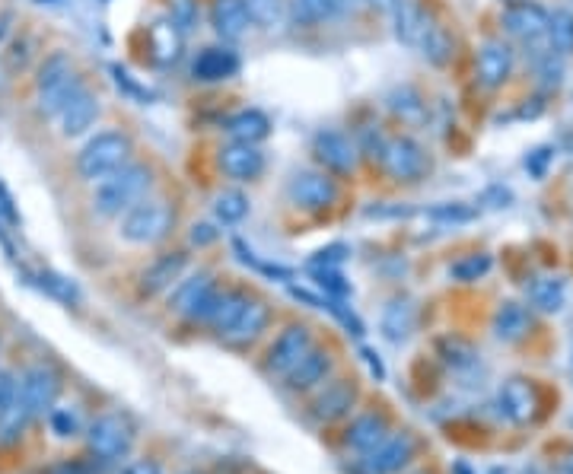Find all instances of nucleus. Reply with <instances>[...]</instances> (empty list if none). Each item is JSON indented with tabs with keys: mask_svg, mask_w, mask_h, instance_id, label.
I'll list each match as a JSON object with an SVG mask.
<instances>
[{
	"mask_svg": "<svg viewBox=\"0 0 573 474\" xmlns=\"http://www.w3.org/2000/svg\"><path fill=\"white\" fill-rule=\"evenodd\" d=\"M379 163L395 182H418L427 169V156H424L418 140L398 134V137H386V144H382V153H379Z\"/></svg>",
	"mask_w": 573,
	"mask_h": 474,
	"instance_id": "6e6552de",
	"label": "nucleus"
},
{
	"mask_svg": "<svg viewBox=\"0 0 573 474\" xmlns=\"http://www.w3.org/2000/svg\"><path fill=\"white\" fill-rule=\"evenodd\" d=\"M392 13H395V35H398V42L418 48L421 39H424V32L430 29L433 20L418 4H414V0H398V4L392 7Z\"/></svg>",
	"mask_w": 573,
	"mask_h": 474,
	"instance_id": "4be33fe9",
	"label": "nucleus"
},
{
	"mask_svg": "<svg viewBox=\"0 0 573 474\" xmlns=\"http://www.w3.org/2000/svg\"><path fill=\"white\" fill-rule=\"evenodd\" d=\"M414 436L411 433H389L376 449L363 452L360 459V471L363 474H395L402 471L411 459H414Z\"/></svg>",
	"mask_w": 573,
	"mask_h": 474,
	"instance_id": "9b49d317",
	"label": "nucleus"
},
{
	"mask_svg": "<svg viewBox=\"0 0 573 474\" xmlns=\"http://www.w3.org/2000/svg\"><path fill=\"white\" fill-rule=\"evenodd\" d=\"M287 198L293 207L319 214L338 201V182L328 172H297L287 182Z\"/></svg>",
	"mask_w": 573,
	"mask_h": 474,
	"instance_id": "1a4fd4ad",
	"label": "nucleus"
},
{
	"mask_svg": "<svg viewBox=\"0 0 573 474\" xmlns=\"http://www.w3.org/2000/svg\"><path fill=\"white\" fill-rule=\"evenodd\" d=\"M0 220L13 223V226L20 223V214H16V207H13V195H10L4 185H0Z\"/></svg>",
	"mask_w": 573,
	"mask_h": 474,
	"instance_id": "de8ad7c7",
	"label": "nucleus"
},
{
	"mask_svg": "<svg viewBox=\"0 0 573 474\" xmlns=\"http://www.w3.org/2000/svg\"><path fill=\"white\" fill-rule=\"evenodd\" d=\"M414 325H418V309L408 300V296H395L386 303L379 319V331L386 335L392 344H402L414 335Z\"/></svg>",
	"mask_w": 573,
	"mask_h": 474,
	"instance_id": "a211bd4d",
	"label": "nucleus"
},
{
	"mask_svg": "<svg viewBox=\"0 0 573 474\" xmlns=\"http://www.w3.org/2000/svg\"><path fill=\"white\" fill-rule=\"evenodd\" d=\"M185 271V255L182 252H172V255H160L153 265L141 274V290L147 296L153 293H163L166 287H172V280H179Z\"/></svg>",
	"mask_w": 573,
	"mask_h": 474,
	"instance_id": "393cba45",
	"label": "nucleus"
},
{
	"mask_svg": "<svg viewBox=\"0 0 573 474\" xmlns=\"http://www.w3.org/2000/svg\"><path fill=\"white\" fill-rule=\"evenodd\" d=\"M217 300H220V293L214 290V277L201 271L195 277L179 280L176 290L169 293V309L191 322H211Z\"/></svg>",
	"mask_w": 573,
	"mask_h": 474,
	"instance_id": "39448f33",
	"label": "nucleus"
},
{
	"mask_svg": "<svg viewBox=\"0 0 573 474\" xmlns=\"http://www.w3.org/2000/svg\"><path fill=\"white\" fill-rule=\"evenodd\" d=\"M316 347L312 344V335L306 325H290L281 331V338H277L268 350V373L287 379L293 370H297V363L309 354V350Z\"/></svg>",
	"mask_w": 573,
	"mask_h": 474,
	"instance_id": "f8f14e48",
	"label": "nucleus"
},
{
	"mask_svg": "<svg viewBox=\"0 0 573 474\" xmlns=\"http://www.w3.org/2000/svg\"><path fill=\"white\" fill-rule=\"evenodd\" d=\"M150 45H153V55L160 64H172L179 58V48H182V29L172 23V20H160L153 23L150 29Z\"/></svg>",
	"mask_w": 573,
	"mask_h": 474,
	"instance_id": "7c9ffc66",
	"label": "nucleus"
},
{
	"mask_svg": "<svg viewBox=\"0 0 573 474\" xmlns=\"http://www.w3.org/2000/svg\"><path fill=\"white\" fill-rule=\"evenodd\" d=\"M211 23H214L220 39H227V42L242 39L246 29H249L246 4H242V0H217L214 10H211Z\"/></svg>",
	"mask_w": 573,
	"mask_h": 474,
	"instance_id": "b1692460",
	"label": "nucleus"
},
{
	"mask_svg": "<svg viewBox=\"0 0 573 474\" xmlns=\"http://www.w3.org/2000/svg\"><path fill=\"white\" fill-rule=\"evenodd\" d=\"M293 20L303 26H316L325 20H335V16L344 10V0H290Z\"/></svg>",
	"mask_w": 573,
	"mask_h": 474,
	"instance_id": "2f4dec72",
	"label": "nucleus"
},
{
	"mask_svg": "<svg viewBox=\"0 0 573 474\" xmlns=\"http://www.w3.org/2000/svg\"><path fill=\"white\" fill-rule=\"evenodd\" d=\"M440 357L453 373H468V370H475V366H478V350L468 341H462V338H443L440 341Z\"/></svg>",
	"mask_w": 573,
	"mask_h": 474,
	"instance_id": "72a5a7b5",
	"label": "nucleus"
},
{
	"mask_svg": "<svg viewBox=\"0 0 573 474\" xmlns=\"http://www.w3.org/2000/svg\"><path fill=\"white\" fill-rule=\"evenodd\" d=\"M548 160H551V150H548V147H542V150H535V153L529 156V160H526V169L535 175V179H542Z\"/></svg>",
	"mask_w": 573,
	"mask_h": 474,
	"instance_id": "09e8293b",
	"label": "nucleus"
},
{
	"mask_svg": "<svg viewBox=\"0 0 573 474\" xmlns=\"http://www.w3.org/2000/svg\"><path fill=\"white\" fill-rule=\"evenodd\" d=\"M176 223V210L166 201H141L121 220V239L131 245H156L163 242Z\"/></svg>",
	"mask_w": 573,
	"mask_h": 474,
	"instance_id": "20e7f679",
	"label": "nucleus"
},
{
	"mask_svg": "<svg viewBox=\"0 0 573 474\" xmlns=\"http://www.w3.org/2000/svg\"><path fill=\"white\" fill-rule=\"evenodd\" d=\"M112 77H115V86H118V90H125L131 99H137V102H150V99H153V93H150V90H144V86L137 83L125 67L112 64Z\"/></svg>",
	"mask_w": 573,
	"mask_h": 474,
	"instance_id": "c03bdc74",
	"label": "nucleus"
},
{
	"mask_svg": "<svg viewBox=\"0 0 573 474\" xmlns=\"http://www.w3.org/2000/svg\"><path fill=\"white\" fill-rule=\"evenodd\" d=\"M389 436V420L382 414H360L347 430V446L357 452H370Z\"/></svg>",
	"mask_w": 573,
	"mask_h": 474,
	"instance_id": "a878e982",
	"label": "nucleus"
},
{
	"mask_svg": "<svg viewBox=\"0 0 573 474\" xmlns=\"http://www.w3.org/2000/svg\"><path fill=\"white\" fill-rule=\"evenodd\" d=\"M389 109L402 121H408V125H421L424 115H427L421 93L411 90V86H398V90L389 93Z\"/></svg>",
	"mask_w": 573,
	"mask_h": 474,
	"instance_id": "473e14b6",
	"label": "nucleus"
},
{
	"mask_svg": "<svg viewBox=\"0 0 573 474\" xmlns=\"http://www.w3.org/2000/svg\"><path fill=\"white\" fill-rule=\"evenodd\" d=\"M220 233L214 230L211 223H195L191 226V245H211Z\"/></svg>",
	"mask_w": 573,
	"mask_h": 474,
	"instance_id": "8fccbe9b",
	"label": "nucleus"
},
{
	"mask_svg": "<svg viewBox=\"0 0 573 474\" xmlns=\"http://www.w3.org/2000/svg\"><path fill=\"white\" fill-rule=\"evenodd\" d=\"M354 401H357L354 385L344 382V379H335L316 395V401H312V414H316V420H325V424H328V420H338V417H344L347 411H351Z\"/></svg>",
	"mask_w": 573,
	"mask_h": 474,
	"instance_id": "aec40b11",
	"label": "nucleus"
},
{
	"mask_svg": "<svg viewBox=\"0 0 573 474\" xmlns=\"http://www.w3.org/2000/svg\"><path fill=\"white\" fill-rule=\"evenodd\" d=\"M32 284H36L42 293H48L51 300H58V303H67V306H77L83 300V290L74 277H67V274H58V271H39V274H32Z\"/></svg>",
	"mask_w": 573,
	"mask_h": 474,
	"instance_id": "c85d7f7f",
	"label": "nucleus"
},
{
	"mask_svg": "<svg viewBox=\"0 0 573 474\" xmlns=\"http://www.w3.org/2000/svg\"><path fill=\"white\" fill-rule=\"evenodd\" d=\"M421 474H427V471H421Z\"/></svg>",
	"mask_w": 573,
	"mask_h": 474,
	"instance_id": "13d9d810",
	"label": "nucleus"
},
{
	"mask_svg": "<svg viewBox=\"0 0 573 474\" xmlns=\"http://www.w3.org/2000/svg\"><path fill=\"white\" fill-rule=\"evenodd\" d=\"M347 255H351V249L341 245V242H335V245H328V249H319L316 258L309 261V268H338Z\"/></svg>",
	"mask_w": 573,
	"mask_h": 474,
	"instance_id": "a18cd8bd",
	"label": "nucleus"
},
{
	"mask_svg": "<svg viewBox=\"0 0 573 474\" xmlns=\"http://www.w3.org/2000/svg\"><path fill=\"white\" fill-rule=\"evenodd\" d=\"M131 140L121 131H102L93 140H86V147L77 153V169L86 182H102L121 166H128Z\"/></svg>",
	"mask_w": 573,
	"mask_h": 474,
	"instance_id": "f03ea898",
	"label": "nucleus"
},
{
	"mask_svg": "<svg viewBox=\"0 0 573 474\" xmlns=\"http://www.w3.org/2000/svg\"><path fill=\"white\" fill-rule=\"evenodd\" d=\"M456 474H472V471H468V465H465V462H456Z\"/></svg>",
	"mask_w": 573,
	"mask_h": 474,
	"instance_id": "6e6d98bb",
	"label": "nucleus"
},
{
	"mask_svg": "<svg viewBox=\"0 0 573 474\" xmlns=\"http://www.w3.org/2000/svg\"><path fill=\"white\" fill-rule=\"evenodd\" d=\"M367 4L376 7V10H392V7L398 4V0H367Z\"/></svg>",
	"mask_w": 573,
	"mask_h": 474,
	"instance_id": "5fc2aeb1",
	"label": "nucleus"
},
{
	"mask_svg": "<svg viewBox=\"0 0 573 474\" xmlns=\"http://www.w3.org/2000/svg\"><path fill=\"white\" fill-rule=\"evenodd\" d=\"M328 370H332V357H328V350L312 347L309 354L297 363V370L287 376V385L293 392H309V389H316L319 382H325Z\"/></svg>",
	"mask_w": 573,
	"mask_h": 474,
	"instance_id": "5701e85b",
	"label": "nucleus"
},
{
	"mask_svg": "<svg viewBox=\"0 0 573 474\" xmlns=\"http://www.w3.org/2000/svg\"><path fill=\"white\" fill-rule=\"evenodd\" d=\"M418 48L424 51V58L430 64H437V67H443L449 58H453V39H449V32L443 26H437V23H430V29L424 32V39H421Z\"/></svg>",
	"mask_w": 573,
	"mask_h": 474,
	"instance_id": "c9c22d12",
	"label": "nucleus"
},
{
	"mask_svg": "<svg viewBox=\"0 0 573 474\" xmlns=\"http://www.w3.org/2000/svg\"><path fill=\"white\" fill-rule=\"evenodd\" d=\"M249 13V23H255L258 29H274L281 23L284 13V0H242Z\"/></svg>",
	"mask_w": 573,
	"mask_h": 474,
	"instance_id": "58836bf2",
	"label": "nucleus"
},
{
	"mask_svg": "<svg viewBox=\"0 0 573 474\" xmlns=\"http://www.w3.org/2000/svg\"><path fill=\"white\" fill-rule=\"evenodd\" d=\"M58 118H61L64 137H77V134H83L86 128H93V121L99 118V99H96L90 90H86V86H80L77 96L64 105Z\"/></svg>",
	"mask_w": 573,
	"mask_h": 474,
	"instance_id": "412c9836",
	"label": "nucleus"
},
{
	"mask_svg": "<svg viewBox=\"0 0 573 474\" xmlns=\"http://www.w3.org/2000/svg\"><path fill=\"white\" fill-rule=\"evenodd\" d=\"M268 319H271V312L262 300H252L249 296V303L242 306V312L236 315V322L223 331V341H230V344H252L262 331L268 328Z\"/></svg>",
	"mask_w": 573,
	"mask_h": 474,
	"instance_id": "6ab92c4d",
	"label": "nucleus"
},
{
	"mask_svg": "<svg viewBox=\"0 0 573 474\" xmlns=\"http://www.w3.org/2000/svg\"><path fill=\"white\" fill-rule=\"evenodd\" d=\"M121 474H163V471H160V465H156V462H134Z\"/></svg>",
	"mask_w": 573,
	"mask_h": 474,
	"instance_id": "864d4df0",
	"label": "nucleus"
},
{
	"mask_svg": "<svg viewBox=\"0 0 573 474\" xmlns=\"http://www.w3.org/2000/svg\"><path fill=\"white\" fill-rule=\"evenodd\" d=\"M48 417H51V430H55L61 440H67V436H77L80 427H83L77 408H51Z\"/></svg>",
	"mask_w": 573,
	"mask_h": 474,
	"instance_id": "79ce46f5",
	"label": "nucleus"
},
{
	"mask_svg": "<svg viewBox=\"0 0 573 474\" xmlns=\"http://www.w3.org/2000/svg\"><path fill=\"white\" fill-rule=\"evenodd\" d=\"M548 45L554 55H573V13L570 10L548 13Z\"/></svg>",
	"mask_w": 573,
	"mask_h": 474,
	"instance_id": "f704fd0d",
	"label": "nucleus"
},
{
	"mask_svg": "<svg viewBox=\"0 0 573 474\" xmlns=\"http://www.w3.org/2000/svg\"><path fill=\"white\" fill-rule=\"evenodd\" d=\"M312 153L332 172H354L357 166V144L341 131H319L312 137Z\"/></svg>",
	"mask_w": 573,
	"mask_h": 474,
	"instance_id": "ddd939ff",
	"label": "nucleus"
},
{
	"mask_svg": "<svg viewBox=\"0 0 573 474\" xmlns=\"http://www.w3.org/2000/svg\"><path fill=\"white\" fill-rule=\"evenodd\" d=\"M558 474H573V471H570V468H564V471H558Z\"/></svg>",
	"mask_w": 573,
	"mask_h": 474,
	"instance_id": "4d7b16f0",
	"label": "nucleus"
},
{
	"mask_svg": "<svg viewBox=\"0 0 573 474\" xmlns=\"http://www.w3.org/2000/svg\"><path fill=\"white\" fill-rule=\"evenodd\" d=\"M239 67H242V61H239V55L233 48L211 45L195 58V64H191V74H195V80H201V83H220V80L236 77Z\"/></svg>",
	"mask_w": 573,
	"mask_h": 474,
	"instance_id": "4468645a",
	"label": "nucleus"
},
{
	"mask_svg": "<svg viewBox=\"0 0 573 474\" xmlns=\"http://www.w3.org/2000/svg\"><path fill=\"white\" fill-rule=\"evenodd\" d=\"M86 443H90V452L102 462H118L131 452L134 433L131 424L118 414H102L96 417L90 427H86Z\"/></svg>",
	"mask_w": 573,
	"mask_h": 474,
	"instance_id": "0eeeda50",
	"label": "nucleus"
},
{
	"mask_svg": "<svg viewBox=\"0 0 573 474\" xmlns=\"http://www.w3.org/2000/svg\"><path fill=\"white\" fill-rule=\"evenodd\" d=\"M363 354V360H367V366H370V373L376 376V379H386V366H382V360H379V354H373L370 347H363L360 350Z\"/></svg>",
	"mask_w": 573,
	"mask_h": 474,
	"instance_id": "603ef678",
	"label": "nucleus"
},
{
	"mask_svg": "<svg viewBox=\"0 0 573 474\" xmlns=\"http://www.w3.org/2000/svg\"><path fill=\"white\" fill-rule=\"evenodd\" d=\"M13 398H16V379L0 370V417L7 414V408L13 405Z\"/></svg>",
	"mask_w": 573,
	"mask_h": 474,
	"instance_id": "49530a36",
	"label": "nucleus"
},
{
	"mask_svg": "<svg viewBox=\"0 0 573 474\" xmlns=\"http://www.w3.org/2000/svg\"><path fill=\"white\" fill-rule=\"evenodd\" d=\"M80 77H77V70L71 64V58L67 55H51L42 61L39 67V77H36V96H39V109L45 115H61V109L67 102H71L80 90Z\"/></svg>",
	"mask_w": 573,
	"mask_h": 474,
	"instance_id": "7ed1b4c3",
	"label": "nucleus"
},
{
	"mask_svg": "<svg viewBox=\"0 0 573 474\" xmlns=\"http://www.w3.org/2000/svg\"><path fill=\"white\" fill-rule=\"evenodd\" d=\"M246 303H249L246 293H220V300H217V306L211 312V322H207V325H214L217 335H223V331L236 322V315L242 312V306H246Z\"/></svg>",
	"mask_w": 573,
	"mask_h": 474,
	"instance_id": "e433bc0d",
	"label": "nucleus"
},
{
	"mask_svg": "<svg viewBox=\"0 0 573 474\" xmlns=\"http://www.w3.org/2000/svg\"><path fill=\"white\" fill-rule=\"evenodd\" d=\"M503 29H507L513 39L526 42L529 48H538V55L548 51V13L535 4H513L503 10Z\"/></svg>",
	"mask_w": 573,
	"mask_h": 474,
	"instance_id": "9d476101",
	"label": "nucleus"
},
{
	"mask_svg": "<svg viewBox=\"0 0 573 474\" xmlns=\"http://www.w3.org/2000/svg\"><path fill=\"white\" fill-rule=\"evenodd\" d=\"M227 134L236 144H258V140H265L271 134V121L258 109H242L227 121Z\"/></svg>",
	"mask_w": 573,
	"mask_h": 474,
	"instance_id": "cd10ccee",
	"label": "nucleus"
},
{
	"mask_svg": "<svg viewBox=\"0 0 573 474\" xmlns=\"http://www.w3.org/2000/svg\"><path fill=\"white\" fill-rule=\"evenodd\" d=\"M427 217L430 220H437V223H468L475 217V210L472 207H465V204H437V207H430L427 210Z\"/></svg>",
	"mask_w": 573,
	"mask_h": 474,
	"instance_id": "37998d69",
	"label": "nucleus"
},
{
	"mask_svg": "<svg viewBox=\"0 0 573 474\" xmlns=\"http://www.w3.org/2000/svg\"><path fill=\"white\" fill-rule=\"evenodd\" d=\"M220 169L236 182H252L265 172V156L255 144H227L220 150Z\"/></svg>",
	"mask_w": 573,
	"mask_h": 474,
	"instance_id": "2eb2a0df",
	"label": "nucleus"
},
{
	"mask_svg": "<svg viewBox=\"0 0 573 474\" xmlns=\"http://www.w3.org/2000/svg\"><path fill=\"white\" fill-rule=\"evenodd\" d=\"M150 169L144 163H128L118 172H112L109 179H102L96 195H93V207L102 217H121L128 214L134 204H141L144 195L150 191Z\"/></svg>",
	"mask_w": 573,
	"mask_h": 474,
	"instance_id": "f257e3e1",
	"label": "nucleus"
},
{
	"mask_svg": "<svg viewBox=\"0 0 573 474\" xmlns=\"http://www.w3.org/2000/svg\"><path fill=\"white\" fill-rule=\"evenodd\" d=\"M500 411L507 420H513V424H529V420H535L538 414V392L535 385L526 382V379H510L503 382L500 389Z\"/></svg>",
	"mask_w": 573,
	"mask_h": 474,
	"instance_id": "dca6fc26",
	"label": "nucleus"
},
{
	"mask_svg": "<svg viewBox=\"0 0 573 474\" xmlns=\"http://www.w3.org/2000/svg\"><path fill=\"white\" fill-rule=\"evenodd\" d=\"M191 20H195V7H191L188 0H179L176 10H172V23H176V26L185 32V29L191 26Z\"/></svg>",
	"mask_w": 573,
	"mask_h": 474,
	"instance_id": "3c124183",
	"label": "nucleus"
},
{
	"mask_svg": "<svg viewBox=\"0 0 573 474\" xmlns=\"http://www.w3.org/2000/svg\"><path fill=\"white\" fill-rule=\"evenodd\" d=\"M214 214H217V220H220V223L233 226V223H239L242 217L249 214V198L242 195V191H236V188H230V191H220L217 201H214Z\"/></svg>",
	"mask_w": 573,
	"mask_h": 474,
	"instance_id": "4c0bfd02",
	"label": "nucleus"
},
{
	"mask_svg": "<svg viewBox=\"0 0 573 474\" xmlns=\"http://www.w3.org/2000/svg\"><path fill=\"white\" fill-rule=\"evenodd\" d=\"M58 395H61V376L45 363L32 366V370H26L23 379L16 382V401H20V408L29 414V420L45 417L55 408Z\"/></svg>",
	"mask_w": 573,
	"mask_h": 474,
	"instance_id": "423d86ee",
	"label": "nucleus"
},
{
	"mask_svg": "<svg viewBox=\"0 0 573 474\" xmlns=\"http://www.w3.org/2000/svg\"><path fill=\"white\" fill-rule=\"evenodd\" d=\"M494 338L503 341V344H516L526 338L529 331V312L526 306L519 303H503L497 312H494Z\"/></svg>",
	"mask_w": 573,
	"mask_h": 474,
	"instance_id": "bb28decb",
	"label": "nucleus"
},
{
	"mask_svg": "<svg viewBox=\"0 0 573 474\" xmlns=\"http://www.w3.org/2000/svg\"><path fill=\"white\" fill-rule=\"evenodd\" d=\"M491 268H494L491 255H465V258L453 261L449 274H453L456 280H462V284H475V280H481Z\"/></svg>",
	"mask_w": 573,
	"mask_h": 474,
	"instance_id": "ea45409f",
	"label": "nucleus"
},
{
	"mask_svg": "<svg viewBox=\"0 0 573 474\" xmlns=\"http://www.w3.org/2000/svg\"><path fill=\"white\" fill-rule=\"evenodd\" d=\"M513 70V51L503 45V42H484L478 51V61H475V74L478 83L488 86V90H497V86L507 83Z\"/></svg>",
	"mask_w": 573,
	"mask_h": 474,
	"instance_id": "f3484780",
	"label": "nucleus"
},
{
	"mask_svg": "<svg viewBox=\"0 0 573 474\" xmlns=\"http://www.w3.org/2000/svg\"><path fill=\"white\" fill-rule=\"evenodd\" d=\"M529 300L542 312H561L567 303V284L561 277H538L529 287Z\"/></svg>",
	"mask_w": 573,
	"mask_h": 474,
	"instance_id": "c756f323",
	"label": "nucleus"
},
{
	"mask_svg": "<svg viewBox=\"0 0 573 474\" xmlns=\"http://www.w3.org/2000/svg\"><path fill=\"white\" fill-rule=\"evenodd\" d=\"M309 274L316 277V284L332 296V300H347L354 293L351 280H344V274L338 268H309Z\"/></svg>",
	"mask_w": 573,
	"mask_h": 474,
	"instance_id": "a19ab883",
	"label": "nucleus"
}]
</instances>
